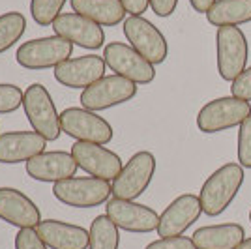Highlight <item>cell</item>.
Listing matches in <instances>:
<instances>
[{"label":"cell","mask_w":251,"mask_h":249,"mask_svg":"<svg viewBox=\"0 0 251 249\" xmlns=\"http://www.w3.org/2000/svg\"><path fill=\"white\" fill-rule=\"evenodd\" d=\"M244 167L240 163H225L216 169L201 187V206L208 218L223 214L232 204L244 184Z\"/></svg>","instance_id":"1"},{"label":"cell","mask_w":251,"mask_h":249,"mask_svg":"<svg viewBox=\"0 0 251 249\" xmlns=\"http://www.w3.org/2000/svg\"><path fill=\"white\" fill-rule=\"evenodd\" d=\"M74 45L66 42L60 36H45L38 40H28L21 43L15 52V60L25 70L42 72V70H54L56 66L72 58Z\"/></svg>","instance_id":"2"},{"label":"cell","mask_w":251,"mask_h":249,"mask_svg":"<svg viewBox=\"0 0 251 249\" xmlns=\"http://www.w3.org/2000/svg\"><path fill=\"white\" fill-rule=\"evenodd\" d=\"M52 195L62 204L72 208H94L105 204L113 195L109 180L96 176H74L52 184Z\"/></svg>","instance_id":"3"},{"label":"cell","mask_w":251,"mask_h":249,"mask_svg":"<svg viewBox=\"0 0 251 249\" xmlns=\"http://www.w3.org/2000/svg\"><path fill=\"white\" fill-rule=\"evenodd\" d=\"M250 45L240 26H221L216 32V62L223 81L232 83L248 68Z\"/></svg>","instance_id":"4"},{"label":"cell","mask_w":251,"mask_h":249,"mask_svg":"<svg viewBox=\"0 0 251 249\" xmlns=\"http://www.w3.org/2000/svg\"><path fill=\"white\" fill-rule=\"evenodd\" d=\"M23 109L32 125V131L40 133L47 143L56 141L60 137V114L54 107L49 90L43 84L34 83L25 90Z\"/></svg>","instance_id":"5"},{"label":"cell","mask_w":251,"mask_h":249,"mask_svg":"<svg viewBox=\"0 0 251 249\" xmlns=\"http://www.w3.org/2000/svg\"><path fill=\"white\" fill-rule=\"evenodd\" d=\"M60 127L68 137L79 143L109 145L115 137L113 125L94 111L84 107H68L60 113Z\"/></svg>","instance_id":"6"},{"label":"cell","mask_w":251,"mask_h":249,"mask_svg":"<svg viewBox=\"0 0 251 249\" xmlns=\"http://www.w3.org/2000/svg\"><path fill=\"white\" fill-rule=\"evenodd\" d=\"M251 116V103L234 96L212 100L201 107L197 114V127L202 133H220L240 124Z\"/></svg>","instance_id":"7"},{"label":"cell","mask_w":251,"mask_h":249,"mask_svg":"<svg viewBox=\"0 0 251 249\" xmlns=\"http://www.w3.org/2000/svg\"><path fill=\"white\" fill-rule=\"evenodd\" d=\"M156 174V157L148 150H141L129 157L122 167L120 174L111 182L113 197L124 200H135L148 189Z\"/></svg>","instance_id":"8"},{"label":"cell","mask_w":251,"mask_h":249,"mask_svg":"<svg viewBox=\"0 0 251 249\" xmlns=\"http://www.w3.org/2000/svg\"><path fill=\"white\" fill-rule=\"evenodd\" d=\"M122 30L129 45L139 54H143L150 64L157 66L167 60V40L154 23L145 19L143 15H129L122 23Z\"/></svg>","instance_id":"9"},{"label":"cell","mask_w":251,"mask_h":249,"mask_svg":"<svg viewBox=\"0 0 251 249\" xmlns=\"http://www.w3.org/2000/svg\"><path fill=\"white\" fill-rule=\"evenodd\" d=\"M137 96V84L120 75H105L81 92V107L88 111H107L116 105L127 103Z\"/></svg>","instance_id":"10"},{"label":"cell","mask_w":251,"mask_h":249,"mask_svg":"<svg viewBox=\"0 0 251 249\" xmlns=\"http://www.w3.org/2000/svg\"><path fill=\"white\" fill-rule=\"evenodd\" d=\"M103 60L107 68L115 75H120L124 79H129L135 84H150L156 79V68L150 64L139 52L122 42H111L105 45L103 49Z\"/></svg>","instance_id":"11"},{"label":"cell","mask_w":251,"mask_h":249,"mask_svg":"<svg viewBox=\"0 0 251 249\" xmlns=\"http://www.w3.org/2000/svg\"><path fill=\"white\" fill-rule=\"evenodd\" d=\"M105 214L120 230L133 234H148L157 230L159 216L156 210L135 200L111 197L105 202Z\"/></svg>","instance_id":"12"},{"label":"cell","mask_w":251,"mask_h":249,"mask_svg":"<svg viewBox=\"0 0 251 249\" xmlns=\"http://www.w3.org/2000/svg\"><path fill=\"white\" fill-rule=\"evenodd\" d=\"M72 156L77 161V167L84 171L86 174L109 180V182H113L124 167L122 159L116 152L101 145H94V143H79L77 141L72 146Z\"/></svg>","instance_id":"13"},{"label":"cell","mask_w":251,"mask_h":249,"mask_svg":"<svg viewBox=\"0 0 251 249\" xmlns=\"http://www.w3.org/2000/svg\"><path fill=\"white\" fill-rule=\"evenodd\" d=\"M51 26L54 36H60L72 45H79L88 51H98L105 43L103 28L98 23L90 21L75 11L60 13Z\"/></svg>","instance_id":"14"},{"label":"cell","mask_w":251,"mask_h":249,"mask_svg":"<svg viewBox=\"0 0 251 249\" xmlns=\"http://www.w3.org/2000/svg\"><path fill=\"white\" fill-rule=\"evenodd\" d=\"M201 214H202V206H201L199 195H193V193L180 195L159 216L157 234L161 238L182 236L201 218Z\"/></svg>","instance_id":"15"},{"label":"cell","mask_w":251,"mask_h":249,"mask_svg":"<svg viewBox=\"0 0 251 249\" xmlns=\"http://www.w3.org/2000/svg\"><path fill=\"white\" fill-rule=\"evenodd\" d=\"M105 64L103 56L98 54H83V56H75L62 62L60 66L54 68V79L56 83L68 88H88L90 84L100 81L105 77Z\"/></svg>","instance_id":"16"},{"label":"cell","mask_w":251,"mask_h":249,"mask_svg":"<svg viewBox=\"0 0 251 249\" xmlns=\"http://www.w3.org/2000/svg\"><path fill=\"white\" fill-rule=\"evenodd\" d=\"M25 165L28 176L45 184H58L62 180L74 178L79 169L72 152H64V150L42 152L32 157L30 161H26Z\"/></svg>","instance_id":"17"},{"label":"cell","mask_w":251,"mask_h":249,"mask_svg":"<svg viewBox=\"0 0 251 249\" xmlns=\"http://www.w3.org/2000/svg\"><path fill=\"white\" fill-rule=\"evenodd\" d=\"M0 219L17 228H36L42 223V212L23 191L0 187Z\"/></svg>","instance_id":"18"},{"label":"cell","mask_w":251,"mask_h":249,"mask_svg":"<svg viewBox=\"0 0 251 249\" xmlns=\"http://www.w3.org/2000/svg\"><path fill=\"white\" fill-rule=\"evenodd\" d=\"M47 141L36 131H8L0 133V163H26L45 152Z\"/></svg>","instance_id":"19"},{"label":"cell","mask_w":251,"mask_h":249,"mask_svg":"<svg viewBox=\"0 0 251 249\" xmlns=\"http://www.w3.org/2000/svg\"><path fill=\"white\" fill-rule=\"evenodd\" d=\"M36 230L49 249H88L90 232L81 225L58 219H42Z\"/></svg>","instance_id":"20"},{"label":"cell","mask_w":251,"mask_h":249,"mask_svg":"<svg viewBox=\"0 0 251 249\" xmlns=\"http://www.w3.org/2000/svg\"><path fill=\"white\" fill-rule=\"evenodd\" d=\"M197 249H236L246 240V230L238 223L206 225L193 232Z\"/></svg>","instance_id":"21"},{"label":"cell","mask_w":251,"mask_h":249,"mask_svg":"<svg viewBox=\"0 0 251 249\" xmlns=\"http://www.w3.org/2000/svg\"><path fill=\"white\" fill-rule=\"evenodd\" d=\"M75 13L83 15L100 26H116L126 19V8L120 0H70Z\"/></svg>","instance_id":"22"},{"label":"cell","mask_w":251,"mask_h":249,"mask_svg":"<svg viewBox=\"0 0 251 249\" xmlns=\"http://www.w3.org/2000/svg\"><path fill=\"white\" fill-rule=\"evenodd\" d=\"M212 26H240L251 23V0H218L206 13Z\"/></svg>","instance_id":"23"},{"label":"cell","mask_w":251,"mask_h":249,"mask_svg":"<svg viewBox=\"0 0 251 249\" xmlns=\"http://www.w3.org/2000/svg\"><path fill=\"white\" fill-rule=\"evenodd\" d=\"M120 228L111 221L107 214L96 216L92 225L88 228L90 242L88 249H118L120 246Z\"/></svg>","instance_id":"24"},{"label":"cell","mask_w":251,"mask_h":249,"mask_svg":"<svg viewBox=\"0 0 251 249\" xmlns=\"http://www.w3.org/2000/svg\"><path fill=\"white\" fill-rule=\"evenodd\" d=\"M26 30V19L21 11H6L0 15V54L11 49Z\"/></svg>","instance_id":"25"},{"label":"cell","mask_w":251,"mask_h":249,"mask_svg":"<svg viewBox=\"0 0 251 249\" xmlns=\"http://www.w3.org/2000/svg\"><path fill=\"white\" fill-rule=\"evenodd\" d=\"M68 0H30V15L40 26H51Z\"/></svg>","instance_id":"26"},{"label":"cell","mask_w":251,"mask_h":249,"mask_svg":"<svg viewBox=\"0 0 251 249\" xmlns=\"http://www.w3.org/2000/svg\"><path fill=\"white\" fill-rule=\"evenodd\" d=\"M25 101V92L17 84L0 83V114L15 113Z\"/></svg>","instance_id":"27"},{"label":"cell","mask_w":251,"mask_h":249,"mask_svg":"<svg viewBox=\"0 0 251 249\" xmlns=\"http://www.w3.org/2000/svg\"><path fill=\"white\" fill-rule=\"evenodd\" d=\"M238 163L244 169H251V116L240 124L238 131Z\"/></svg>","instance_id":"28"},{"label":"cell","mask_w":251,"mask_h":249,"mask_svg":"<svg viewBox=\"0 0 251 249\" xmlns=\"http://www.w3.org/2000/svg\"><path fill=\"white\" fill-rule=\"evenodd\" d=\"M15 249H49L36 228H19L15 236Z\"/></svg>","instance_id":"29"},{"label":"cell","mask_w":251,"mask_h":249,"mask_svg":"<svg viewBox=\"0 0 251 249\" xmlns=\"http://www.w3.org/2000/svg\"><path fill=\"white\" fill-rule=\"evenodd\" d=\"M230 96L244 100V101H250L251 103V66L246 68L244 72L232 81L230 84Z\"/></svg>","instance_id":"30"},{"label":"cell","mask_w":251,"mask_h":249,"mask_svg":"<svg viewBox=\"0 0 251 249\" xmlns=\"http://www.w3.org/2000/svg\"><path fill=\"white\" fill-rule=\"evenodd\" d=\"M145 249H197V246L188 236H171V238L154 240Z\"/></svg>","instance_id":"31"},{"label":"cell","mask_w":251,"mask_h":249,"mask_svg":"<svg viewBox=\"0 0 251 249\" xmlns=\"http://www.w3.org/2000/svg\"><path fill=\"white\" fill-rule=\"evenodd\" d=\"M178 0H150V8L157 17H171L176 11Z\"/></svg>","instance_id":"32"},{"label":"cell","mask_w":251,"mask_h":249,"mask_svg":"<svg viewBox=\"0 0 251 249\" xmlns=\"http://www.w3.org/2000/svg\"><path fill=\"white\" fill-rule=\"evenodd\" d=\"M129 15H143L150 8V0H120Z\"/></svg>","instance_id":"33"},{"label":"cell","mask_w":251,"mask_h":249,"mask_svg":"<svg viewBox=\"0 0 251 249\" xmlns=\"http://www.w3.org/2000/svg\"><path fill=\"white\" fill-rule=\"evenodd\" d=\"M218 0H189V6L193 8V11H197V13H208L210 8L216 4Z\"/></svg>","instance_id":"34"},{"label":"cell","mask_w":251,"mask_h":249,"mask_svg":"<svg viewBox=\"0 0 251 249\" xmlns=\"http://www.w3.org/2000/svg\"><path fill=\"white\" fill-rule=\"evenodd\" d=\"M236 249H251V238H246Z\"/></svg>","instance_id":"35"},{"label":"cell","mask_w":251,"mask_h":249,"mask_svg":"<svg viewBox=\"0 0 251 249\" xmlns=\"http://www.w3.org/2000/svg\"><path fill=\"white\" fill-rule=\"evenodd\" d=\"M250 221H251V210H250Z\"/></svg>","instance_id":"36"}]
</instances>
